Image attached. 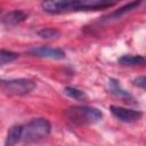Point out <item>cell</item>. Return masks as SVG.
Segmentation results:
<instances>
[{
  "instance_id": "5b68a950",
  "label": "cell",
  "mask_w": 146,
  "mask_h": 146,
  "mask_svg": "<svg viewBox=\"0 0 146 146\" xmlns=\"http://www.w3.org/2000/svg\"><path fill=\"white\" fill-rule=\"evenodd\" d=\"M110 111L119 121L124 122V123L136 122V121L140 120L143 116V112L139 110H132V108L116 106V105H111Z\"/></svg>"
},
{
  "instance_id": "8fae6325",
  "label": "cell",
  "mask_w": 146,
  "mask_h": 146,
  "mask_svg": "<svg viewBox=\"0 0 146 146\" xmlns=\"http://www.w3.org/2000/svg\"><path fill=\"white\" fill-rule=\"evenodd\" d=\"M117 63L122 66H144L145 58L141 55H122Z\"/></svg>"
},
{
  "instance_id": "9a60e30c",
  "label": "cell",
  "mask_w": 146,
  "mask_h": 146,
  "mask_svg": "<svg viewBox=\"0 0 146 146\" xmlns=\"http://www.w3.org/2000/svg\"><path fill=\"white\" fill-rule=\"evenodd\" d=\"M132 84H133V86H137V87H139V88H141L143 90H145V86H146V79H145V76H144V75L137 76L136 79L132 80Z\"/></svg>"
},
{
  "instance_id": "6da1fadb",
  "label": "cell",
  "mask_w": 146,
  "mask_h": 146,
  "mask_svg": "<svg viewBox=\"0 0 146 146\" xmlns=\"http://www.w3.org/2000/svg\"><path fill=\"white\" fill-rule=\"evenodd\" d=\"M122 0H42L41 8L50 15L76 13V11H95L111 8Z\"/></svg>"
},
{
  "instance_id": "9c48e42d",
  "label": "cell",
  "mask_w": 146,
  "mask_h": 146,
  "mask_svg": "<svg viewBox=\"0 0 146 146\" xmlns=\"http://www.w3.org/2000/svg\"><path fill=\"white\" fill-rule=\"evenodd\" d=\"M26 18H27V14L24 10L15 9V10L7 13L2 17V23L6 26H15V25H18L22 22H24Z\"/></svg>"
},
{
  "instance_id": "2e32d148",
  "label": "cell",
  "mask_w": 146,
  "mask_h": 146,
  "mask_svg": "<svg viewBox=\"0 0 146 146\" xmlns=\"http://www.w3.org/2000/svg\"><path fill=\"white\" fill-rule=\"evenodd\" d=\"M0 11H1V8H0Z\"/></svg>"
},
{
  "instance_id": "7a4b0ae2",
  "label": "cell",
  "mask_w": 146,
  "mask_h": 146,
  "mask_svg": "<svg viewBox=\"0 0 146 146\" xmlns=\"http://www.w3.org/2000/svg\"><path fill=\"white\" fill-rule=\"evenodd\" d=\"M51 131L50 122L44 117H34L23 125L22 140L25 144L38 143L46 139Z\"/></svg>"
},
{
  "instance_id": "277c9868",
  "label": "cell",
  "mask_w": 146,
  "mask_h": 146,
  "mask_svg": "<svg viewBox=\"0 0 146 146\" xmlns=\"http://www.w3.org/2000/svg\"><path fill=\"white\" fill-rule=\"evenodd\" d=\"M36 84L33 80L26 78L0 80V88L3 92L14 96H24L35 89Z\"/></svg>"
},
{
  "instance_id": "4fadbf2b",
  "label": "cell",
  "mask_w": 146,
  "mask_h": 146,
  "mask_svg": "<svg viewBox=\"0 0 146 146\" xmlns=\"http://www.w3.org/2000/svg\"><path fill=\"white\" fill-rule=\"evenodd\" d=\"M18 57H19V55L15 51H11V50H8V49H0V66L13 63Z\"/></svg>"
},
{
  "instance_id": "8992f818",
  "label": "cell",
  "mask_w": 146,
  "mask_h": 146,
  "mask_svg": "<svg viewBox=\"0 0 146 146\" xmlns=\"http://www.w3.org/2000/svg\"><path fill=\"white\" fill-rule=\"evenodd\" d=\"M29 52L33 56L40 58H49V59H63L65 58V51L57 47H49V46H41L34 47L29 50Z\"/></svg>"
},
{
  "instance_id": "52a82bcc",
  "label": "cell",
  "mask_w": 146,
  "mask_h": 146,
  "mask_svg": "<svg viewBox=\"0 0 146 146\" xmlns=\"http://www.w3.org/2000/svg\"><path fill=\"white\" fill-rule=\"evenodd\" d=\"M107 90H108L110 94L114 95L115 97H119L120 99H122L124 102H132V100H135L133 96L130 92H128L127 90H124L122 88L120 81H117L114 78H110L108 79V81H107Z\"/></svg>"
},
{
  "instance_id": "5bb4252c",
  "label": "cell",
  "mask_w": 146,
  "mask_h": 146,
  "mask_svg": "<svg viewBox=\"0 0 146 146\" xmlns=\"http://www.w3.org/2000/svg\"><path fill=\"white\" fill-rule=\"evenodd\" d=\"M36 34L42 39H57L60 36V31L55 27H42L36 31Z\"/></svg>"
},
{
  "instance_id": "ba28073f",
  "label": "cell",
  "mask_w": 146,
  "mask_h": 146,
  "mask_svg": "<svg viewBox=\"0 0 146 146\" xmlns=\"http://www.w3.org/2000/svg\"><path fill=\"white\" fill-rule=\"evenodd\" d=\"M143 2H144V0H132V1H130L129 3H127V5H124V6L120 7V8H117V9H115V10H113V11L110 13L107 16H104V17H103V21L117 19V18L124 16L125 14H128V13H130V11L137 9Z\"/></svg>"
},
{
  "instance_id": "7c38bea8",
  "label": "cell",
  "mask_w": 146,
  "mask_h": 146,
  "mask_svg": "<svg viewBox=\"0 0 146 146\" xmlns=\"http://www.w3.org/2000/svg\"><path fill=\"white\" fill-rule=\"evenodd\" d=\"M64 94L67 97L73 98V99L79 100V102H86L88 99V96L86 95L84 91H82L78 88H74V87H65L64 88Z\"/></svg>"
},
{
  "instance_id": "3957f363",
  "label": "cell",
  "mask_w": 146,
  "mask_h": 146,
  "mask_svg": "<svg viewBox=\"0 0 146 146\" xmlns=\"http://www.w3.org/2000/svg\"><path fill=\"white\" fill-rule=\"evenodd\" d=\"M66 115L71 122L78 125L94 124L103 119V112L92 106H72L66 111Z\"/></svg>"
},
{
  "instance_id": "30bf717a",
  "label": "cell",
  "mask_w": 146,
  "mask_h": 146,
  "mask_svg": "<svg viewBox=\"0 0 146 146\" xmlns=\"http://www.w3.org/2000/svg\"><path fill=\"white\" fill-rule=\"evenodd\" d=\"M22 136H23V125L22 124H15L9 128L7 132V137L5 140L6 146H14L22 141Z\"/></svg>"
}]
</instances>
